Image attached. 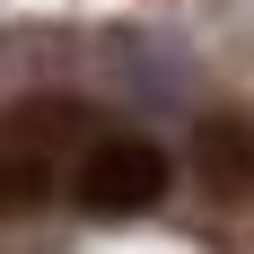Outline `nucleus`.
Returning <instances> with one entry per match:
<instances>
[{"label":"nucleus","instance_id":"obj_1","mask_svg":"<svg viewBox=\"0 0 254 254\" xmlns=\"http://www.w3.org/2000/svg\"><path fill=\"white\" fill-rule=\"evenodd\" d=\"M88 105L70 97H44L26 105V114H9L0 123V210H35L62 193V176H70V158L88 149Z\"/></svg>","mask_w":254,"mask_h":254},{"label":"nucleus","instance_id":"obj_2","mask_svg":"<svg viewBox=\"0 0 254 254\" xmlns=\"http://www.w3.org/2000/svg\"><path fill=\"white\" fill-rule=\"evenodd\" d=\"M70 193L105 219H131L167 193V149L140 131H88V149L70 158Z\"/></svg>","mask_w":254,"mask_h":254},{"label":"nucleus","instance_id":"obj_3","mask_svg":"<svg viewBox=\"0 0 254 254\" xmlns=\"http://www.w3.org/2000/svg\"><path fill=\"white\" fill-rule=\"evenodd\" d=\"M193 184L210 202H254V114H202L193 123Z\"/></svg>","mask_w":254,"mask_h":254}]
</instances>
